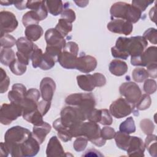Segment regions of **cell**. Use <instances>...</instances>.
Segmentation results:
<instances>
[{
  "instance_id": "cell-1",
  "label": "cell",
  "mask_w": 157,
  "mask_h": 157,
  "mask_svg": "<svg viewBox=\"0 0 157 157\" xmlns=\"http://www.w3.org/2000/svg\"><path fill=\"white\" fill-rule=\"evenodd\" d=\"M31 135L29 129L20 126H13L6 132L4 143L12 156L21 157V148Z\"/></svg>"
},
{
  "instance_id": "cell-2",
  "label": "cell",
  "mask_w": 157,
  "mask_h": 157,
  "mask_svg": "<svg viewBox=\"0 0 157 157\" xmlns=\"http://www.w3.org/2000/svg\"><path fill=\"white\" fill-rule=\"evenodd\" d=\"M110 13L112 18L125 20L132 24L137 23L142 15L139 9L124 2H117L112 4Z\"/></svg>"
},
{
  "instance_id": "cell-3",
  "label": "cell",
  "mask_w": 157,
  "mask_h": 157,
  "mask_svg": "<svg viewBox=\"0 0 157 157\" xmlns=\"http://www.w3.org/2000/svg\"><path fill=\"white\" fill-rule=\"evenodd\" d=\"M69 105L77 107L86 117L94 109L96 101L92 93H74L67 96L65 100Z\"/></svg>"
},
{
  "instance_id": "cell-4",
  "label": "cell",
  "mask_w": 157,
  "mask_h": 157,
  "mask_svg": "<svg viewBox=\"0 0 157 157\" xmlns=\"http://www.w3.org/2000/svg\"><path fill=\"white\" fill-rule=\"evenodd\" d=\"M101 129L97 123L88 121L82 122L80 126V135L85 137L92 144L98 147L105 145L106 140L101 136Z\"/></svg>"
},
{
  "instance_id": "cell-5",
  "label": "cell",
  "mask_w": 157,
  "mask_h": 157,
  "mask_svg": "<svg viewBox=\"0 0 157 157\" xmlns=\"http://www.w3.org/2000/svg\"><path fill=\"white\" fill-rule=\"evenodd\" d=\"M78 52V45L74 42H69L66 43L59 55L58 62L65 69H75V61L77 58Z\"/></svg>"
},
{
  "instance_id": "cell-6",
  "label": "cell",
  "mask_w": 157,
  "mask_h": 157,
  "mask_svg": "<svg viewBox=\"0 0 157 157\" xmlns=\"http://www.w3.org/2000/svg\"><path fill=\"white\" fill-rule=\"evenodd\" d=\"M59 118L61 123L68 129L87 120L77 107L72 105L65 107L61 110Z\"/></svg>"
},
{
  "instance_id": "cell-7",
  "label": "cell",
  "mask_w": 157,
  "mask_h": 157,
  "mask_svg": "<svg viewBox=\"0 0 157 157\" xmlns=\"http://www.w3.org/2000/svg\"><path fill=\"white\" fill-rule=\"evenodd\" d=\"M78 86L86 91H91L95 87H101L105 85L106 78L101 73L79 75L77 76Z\"/></svg>"
},
{
  "instance_id": "cell-8",
  "label": "cell",
  "mask_w": 157,
  "mask_h": 157,
  "mask_svg": "<svg viewBox=\"0 0 157 157\" xmlns=\"http://www.w3.org/2000/svg\"><path fill=\"white\" fill-rule=\"evenodd\" d=\"M22 115L23 108L20 104L13 102L3 104L0 109V122L8 125Z\"/></svg>"
},
{
  "instance_id": "cell-9",
  "label": "cell",
  "mask_w": 157,
  "mask_h": 157,
  "mask_svg": "<svg viewBox=\"0 0 157 157\" xmlns=\"http://www.w3.org/2000/svg\"><path fill=\"white\" fill-rule=\"evenodd\" d=\"M109 111L110 115L116 118L126 117L132 112L137 113L135 110V105L123 98L114 101L110 105Z\"/></svg>"
},
{
  "instance_id": "cell-10",
  "label": "cell",
  "mask_w": 157,
  "mask_h": 157,
  "mask_svg": "<svg viewBox=\"0 0 157 157\" xmlns=\"http://www.w3.org/2000/svg\"><path fill=\"white\" fill-rule=\"evenodd\" d=\"M119 91L120 94L125 98L124 99L134 105L142 96V92L139 85L132 82L122 83L119 88Z\"/></svg>"
},
{
  "instance_id": "cell-11",
  "label": "cell",
  "mask_w": 157,
  "mask_h": 157,
  "mask_svg": "<svg viewBox=\"0 0 157 157\" xmlns=\"http://www.w3.org/2000/svg\"><path fill=\"white\" fill-rule=\"evenodd\" d=\"M1 36L13 31L18 23L15 15L9 11L3 10L0 12Z\"/></svg>"
},
{
  "instance_id": "cell-12",
  "label": "cell",
  "mask_w": 157,
  "mask_h": 157,
  "mask_svg": "<svg viewBox=\"0 0 157 157\" xmlns=\"http://www.w3.org/2000/svg\"><path fill=\"white\" fill-rule=\"evenodd\" d=\"M129 37H119L116 41L115 45L111 48L112 55L115 58L126 59L129 56Z\"/></svg>"
},
{
  "instance_id": "cell-13",
  "label": "cell",
  "mask_w": 157,
  "mask_h": 157,
  "mask_svg": "<svg viewBox=\"0 0 157 157\" xmlns=\"http://www.w3.org/2000/svg\"><path fill=\"white\" fill-rule=\"evenodd\" d=\"M107 29L112 33L122 34L126 36L130 34L133 29L132 24L125 20L114 18L108 23Z\"/></svg>"
},
{
  "instance_id": "cell-14",
  "label": "cell",
  "mask_w": 157,
  "mask_h": 157,
  "mask_svg": "<svg viewBox=\"0 0 157 157\" xmlns=\"http://www.w3.org/2000/svg\"><path fill=\"white\" fill-rule=\"evenodd\" d=\"M96 66V59L90 55H81L77 57L75 61V69L86 74L93 71Z\"/></svg>"
},
{
  "instance_id": "cell-15",
  "label": "cell",
  "mask_w": 157,
  "mask_h": 157,
  "mask_svg": "<svg viewBox=\"0 0 157 157\" xmlns=\"http://www.w3.org/2000/svg\"><path fill=\"white\" fill-rule=\"evenodd\" d=\"M129 45V54L131 57L142 55L148 45L147 40L140 36L131 37Z\"/></svg>"
},
{
  "instance_id": "cell-16",
  "label": "cell",
  "mask_w": 157,
  "mask_h": 157,
  "mask_svg": "<svg viewBox=\"0 0 157 157\" xmlns=\"http://www.w3.org/2000/svg\"><path fill=\"white\" fill-rule=\"evenodd\" d=\"M45 39L48 46L58 47L63 49L66 44L64 37L55 28H50L46 31Z\"/></svg>"
},
{
  "instance_id": "cell-17",
  "label": "cell",
  "mask_w": 157,
  "mask_h": 157,
  "mask_svg": "<svg viewBox=\"0 0 157 157\" xmlns=\"http://www.w3.org/2000/svg\"><path fill=\"white\" fill-rule=\"evenodd\" d=\"M35 45L32 41L28 39L26 37H19L16 42L17 53L28 60L31 59Z\"/></svg>"
},
{
  "instance_id": "cell-18",
  "label": "cell",
  "mask_w": 157,
  "mask_h": 157,
  "mask_svg": "<svg viewBox=\"0 0 157 157\" xmlns=\"http://www.w3.org/2000/svg\"><path fill=\"white\" fill-rule=\"evenodd\" d=\"M56 88L54 80L50 77H44L40 83V90L42 98L47 101H51Z\"/></svg>"
},
{
  "instance_id": "cell-19",
  "label": "cell",
  "mask_w": 157,
  "mask_h": 157,
  "mask_svg": "<svg viewBox=\"0 0 157 157\" xmlns=\"http://www.w3.org/2000/svg\"><path fill=\"white\" fill-rule=\"evenodd\" d=\"M40 150V144L31 135L23 144L21 148V157L36 156Z\"/></svg>"
},
{
  "instance_id": "cell-20",
  "label": "cell",
  "mask_w": 157,
  "mask_h": 157,
  "mask_svg": "<svg viewBox=\"0 0 157 157\" xmlns=\"http://www.w3.org/2000/svg\"><path fill=\"white\" fill-rule=\"evenodd\" d=\"M145 151V144L139 137L131 136V140L126 150L129 156H144Z\"/></svg>"
},
{
  "instance_id": "cell-21",
  "label": "cell",
  "mask_w": 157,
  "mask_h": 157,
  "mask_svg": "<svg viewBox=\"0 0 157 157\" xmlns=\"http://www.w3.org/2000/svg\"><path fill=\"white\" fill-rule=\"evenodd\" d=\"M46 155L48 157L66 156L64 149L56 136H54L49 140L46 149Z\"/></svg>"
},
{
  "instance_id": "cell-22",
  "label": "cell",
  "mask_w": 157,
  "mask_h": 157,
  "mask_svg": "<svg viewBox=\"0 0 157 157\" xmlns=\"http://www.w3.org/2000/svg\"><path fill=\"white\" fill-rule=\"evenodd\" d=\"M26 88L21 83H15L8 93V98L10 102L20 104L26 94Z\"/></svg>"
},
{
  "instance_id": "cell-23",
  "label": "cell",
  "mask_w": 157,
  "mask_h": 157,
  "mask_svg": "<svg viewBox=\"0 0 157 157\" xmlns=\"http://www.w3.org/2000/svg\"><path fill=\"white\" fill-rule=\"evenodd\" d=\"M51 126L47 122H44L39 125H34L32 135L41 144L45 139L46 136L51 131Z\"/></svg>"
},
{
  "instance_id": "cell-24",
  "label": "cell",
  "mask_w": 157,
  "mask_h": 157,
  "mask_svg": "<svg viewBox=\"0 0 157 157\" xmlns=\"http://www.w3.org/2000/svg\"><path fill=\"white\" fill-rule=\"evenodd\" d=\"M151 63H157V48L151 46L147 48L140 57V66H147Z\"/></svg>"
},
{
  "instance_id": "cell-25",
  "label": "cell",
  "mask_w": 157,
  "mask_h": 157,
  "mask_svg": "<svg viewBox=\"0 0 157 157\" xmlns=\"http://www.w3.org/2000/svg\"><path fill=\"white\" fill-rule=\"evenodd\" d=\"M127 64L120 59H113L109 64V71L114 75L121 76L128 71Z\"/></svg>"
},
{
  "instance_id": "cell-26",
  "label": "cell",
  "mask_w": 157,
  "mask_h": 157,
  "mask_svg": "<svg viewBox=\"0 0 157 157\" xmlns=\"http://www.w3.org/2000/svg\"><path fill=\"white\" fill-rule=\"evenodd\" d=\"M53 126L55 130L58 131V137L64 142L71 140L72 136H71L69 129L65 127L61 122L60 118L55 120L53 123Z\"/></svg>"
},
{
  "instance_id": "cell-27",
  "label": "cell",
  "mask_w": 157,
  "mask_h": 157,
  "mask_svg": "<svg viewBox=\"0 0 157 157\" xmlns=\"http://www.w3.org/2000/svg\"><path fill=\"white\" fill-rule=\"evenodd\" d=\"M44 33L42 28L39 25H32L26 27L25 34L26 37L33 42L39 39Z\"/></svg>"
},
{
  "instance_id": "cell-28",
  "label": "cell",
  "mask_w": 157,
  "mask_h": 157,
  "mask_svg": "<svg viewBox=\"0 0 157 157\" xmlns=\"http://www.w3.org/2000/svg\"><path fill=\"white\" fill-rule=\"evenodd\" d=\"M114 138L117 147L123 150L126 151L128 148L131 136L128 134H126L119 131L115 132Z\"/></svg>"
},
{
  "instance_id": "cell-29",
  "label": "cell",
  "mask_w": 157,
  "mask_h": 157,
  "mask_svg": "<svg viewBox=\"0 0 157 157\" xmlns=\"http://www.w3.org/2000/svg\"><path fill=\"white\" fill-rule=\"evenodd\" d=\"M45 3L48 11L54 16L61 14L63 10V3L60 0L45 1Z\"/></svg>"
},
{
  "instance_id": "cell-30",
  "label": "cell",
  "mask_w": 157,
  "mask_h": 157,
  "mask_svg": "<svg viewBox=\"0 0 157 157\" xmlns=\"http://www.w3.org/2000/svg\"><path fill=\"white\" fill-rule=\"evenodd\" d=\"M15 54L11 48H2L0 53L1 63L4 66H9L15 59Z\"/></svg>"
},
{
  "instance_id": "cell-31",
  "label": "cell",
  "mask_w": 157,
  "mask_h": 157,
  "mask_svg": "<svg viewBox=\"0 0 157 157\" xmlns=\"http://www.w3.org/2000/svg\"><path fill=\"white\" fill-rule=\"evenodd\" d=\"M39 21V17L34 10L27 12L23 15L22 18V23L25 27L32 25H38Z\"/></svg>"
},
{
  "instance_id": "cell-32",
  "label": "cell",
  "mask_w": 157,
  "mask_h": 157,
  "mask_svg": "<svg viewBox=\"0 0 157 157\" xmlns=\"http://www.w3.org/2000/svg\"><path fill=\"white\" fill-rule=\"evenodd\" d=\"M23 117L25 120L32 123L33 125H39L44 122L42 118L43 116L38 109L31 113L23 115Z\"/></svg>"
},
{
  "instance_id": "cell-33",
  "label": "cell",
  "mask_w": 157,
  "mask_h": 157,
  "mask_svg": "<svg viewBox=\"0 0 157 157\" xmlns=\"http://www.w3.org/2000/svg\"><path fill=\"white\" fill-rule=\"evenodd\" d=\"M119 129L120 132L128 134L134 132L136 131V125L133 118L132 117H128L120 124Z\"/></svg>"
},
{
  "instance_id": "cell-34",
  "label": "cell",
  "mask_w": 157,
  "mask_h": 157,
  "mask_svg": "<svg viewBox=\"0 0 157 157\" xmlns=\"http://www.w3.org/2000/svg\"><path fill=\"white\" fill-rule=\"evenodd\" d=\"M55 29L64 37L72 31V25L63 18H59Z\"/></svg>"
},
{
  "instance_id": "cell-35",
  "label": "cell",
  "mask_w": 157,
  "mask_h": 157,
  "mask_svg": "<svg viewBox=\"0 0 157 157\" xmlns=\"http://www.w3.org/2000/svg\"><path fill=\"white\" fill-rule=\"evenodd\" d=\"M144 144L150 155L156 156V136L152 134L148 135Z\"/></svg>"
},
{
  "instance_id": "cell-36",
  "label": "cell",
  "mask_w": 157,
  "mask_h": 157,
  "mask_svg": "<svg viewBox=\"0 0 157 157\" xmlns=\"http://www.w3.org/2000/svg\"><path fill=\"white\" fill-rule=\"evenodd\" d=\"M26 66L27 65L20 61L17 58H15L9 66L13 74L17 75H21L26 72Z\"/></svg>"
},
{
  "instance_id": "cell-37",
  "label": "cell",
  "mask_w": 157,
  "mask_h": 157,
  "mask_svg": "<svg viewBox=\"0 0 157 157\" xmlns=\"http://www.w3.org/2000/svg\"><path fill=\"white\" fill-rule=\"evenodd\" d=\"M133 80L139 83H141L148 78L149 77L147 71L143 67L135 68L132 72Z\"/></svg>"
},
{
  "instance_id": "cell-38",
  "label": "cell",
  "mask_w": 157,
  "mask_h": 157,
  "mask_svg": "<svg viewBox=\"0 0 157 157\" xmlns=\"http://www.w3.org/2000/svg\"><path fill=\"white\" fill-rule=\"evenodd\" d=\"M55 60L48 55L47 53H43L42 59L40 64L39 67L42 70H48L52 69L55 64Z\"/></svg>"
},
{
  "instance_id": "cell-39",
  "label": "cell",
  "mask_w": 157,
  "mask_h": 157,
  "mask_svg": "<svg viewBox=\"0 0 157 157\" xmlns=\"http://www.w3.org/2000/svg\"><path fill=\"white\" fill-rule=\"evenodd\" d=\"M42 56H43V53L42 50L36 45L31 56L33 67L34 68L39 67L42 59Z\"/></svg>"
},
{
  "instance_id": "cell-40",
  "label": "cell",
  "mask_w": 157,
  "mask_h": 157,
  "mask_svg": "<svg viewBox=\"0 0 157 157\" xmlns=\"http://www.w3.org/2000/svg\"><path fill=\"white\" fill-rule=\"evenodd\" d=\"M151 98L150 96L147 94H144L141 96L138 102L135 105V107L137 110H144L149 108L151 105Z\"/></svg>"
},
{
  "instance_id": "cell-41",
  "label": "cell",
  "mask_w": 157,
  "mask_h": 157,
  "mask_svg": "<svg viewBox=\"0 0 157 157\" xmlns=\"http://www.w3.org/2000/svg\"><path fill=\"white\" fill-rule=\"evenodd\" d=\"M1 46L3 48H10L16 45L17 40L15 37L10 34H6L1 36Z\"/></svg>"
},
{
  "instance_id": "cell-42",
  "label": "cell",
  "mask_w": 157,
  "mask_h": 157,
  "mask_svg": "<svg viewBox=\"0 0 157 157\" xmlns=\"http://www.w3.org/2000/svg\"><path fill=\"white\" fill-rule=\"evenodd\" d=\"M0 93H4L8 90L10 84V78L2 68H0Z\"/></svg>"
},
{
  "instance_id": "cell-43",
  "label": "cell",
  "mask_w": 157,
  "mask_h": 157,
  "mask_svg": "<svg viewBox=\"0 0 157 157\" xmlns=\"http://www.w3.org/2000/svg\"><path fill=\"white\" fill-rule=\"evenodd\" d=\"M140 126L142 131L147 135L151 134L155 129L153 123L149 119H144L141 120Z\"/></svg>"
},
{
  "instance_id": "cell-44",
  "label": "cell",
  "mask_w": 157,
  "mask_h": 157,
  "mask_svg": "<svg viewBox=\"0 0 157 157\" xmlns=\"http://www.w3.org/2000/svg\"><path fill=\"white\" fill-rule=\"evenodd\" d=\"M88 139L83 136L77 137L73 144L74 148L77 151H82L86 147L88 144Z\"/></svg>"
},
{
  "instance_id": "cell-45",
  "label": "cell",
  "mask_w": 157,
  "mask_h": 157,
  "mask_svg": "<svg viewBox=\"0 0 157 157\" xmlns=\"http://www.w3.org/2000/svg\"><path fill=\"white\" fill-rule=\"evenodd\" d=\"M143 37L147 40H149L150 43L156 44L157 41V32L156 29L153 28H150L147 29L143 35Z\"/></svg>"
},
{
  "instance_id": "cell-46",
  "label": "cell",
  "mask_w": 157,
  "mask_h": 157,
  "mask_svg": "<svg viewBox=\"0 0 157 157\" xmlns=\"http://www.w3.org/2000/svg\"><path fill=\"white\" fill-rule=\"evenodd\" d=\"M62 50L63 49L58 47L47 45L46 49H45V53H47L48 55L52 56L55 60V61L57 62L58 59V57L61 54V53L62 52Z\"/></svg>"
},
{
  "instance_id": "cell-47",
  "label": "cell",
  "mask_w": 157,
  "mask_h": 157,
  "mask_svg": "<svg viewBox=\"0 0 157 157\" xmlns=\"http://www.w3.org/2000/svg\"><path fill=\"white\" fill-rule=\"evenodd\" d=\"M156 82L153 79H146L144 84V90L147 94H153L156 91Z\"/></svg>"
},
{
  "instance_id": "cell-48",
  "label": "cell",
  "mask_w": 157,
  "mask_h": 157,
  "mask_svg": "<svg viewBox=\"0 0 157 157\" xmlns=\"http://www.w3.org/2000/svg\"><path fill=\"white\" fill-rule=\"evenodd\" d=\"M75 18L76 16L75 12L69 8L64 9L61 13V18H63L71 23L75 21Z\"/></svg>"
},
{
  "instance_id": "cell-49",
  "label": "cell",
  "mask_w": 157,
  "mask_h": 157,
  "mask_svg": "<svg viewBox=\"0 0 157 157\" xmlns=\"http://www.w3.org/2000/svg\"><path fill=\"white\" fill-rule=\"evenodd\" d=\"M113 120L109 111L107 109H101V117L99 123L103 125H110Z\"/></svg>"
},
{
  "instance_id": "cell-50",
  "label": "cell",
  "mask_w": 157,
  "mask_h": 157,
  "mask_svg": "<svg viewBox=\"0 0 157 157\" xmlns=\"http://www.w3.org/2000/svg\"><path fill=\"white\" fill-rule=\"evenodd\" d=\"M153 2V1L150 0H133L132 1V5L139 9L142 12Z\"/></svg>"
},
{
  "instance_id": "cell-51",
  "label": "cell",
  "mask_w": 157,
  "mask_h": 157,
  "mask_svg": "<svg viewBox=\"0 0 157 157\" xmlns=\"http://www.w3.org/2000/svg\"><path fill=\"white\" fill-rule=\"evenodd\" d=\"M115 132H116L113 128L109 126H105L101 129V134L102 137L106 140L114 138Z\"/></svg>"
},
{
  "instance_id": "cell-52",
  "label": "cell",
  "mask_w": 157,
  "mask_h": 157,
  "mask_svg": "<svg viewBox=\"0 0 157 157\" xmlns=\"http://www.w3.org/2000/svg\"><path fill=\"white\" fill-rule=\"evenodd\" d=\"M51 105L50 101H47L44 99L40 101L37 103V109L40 112L42 116H44L47 112L49 110Z\"/></svg>"
},
{
  "instance_id": "cell-53",
  "label": "cell",
  "mask_w": 157,
  "mask_h": 157,
  "mask_svg": "<svg viewBox=\"0 0 157 157\" xmlns=\"http://www.w3.org/2000/svg\"><path fill=\"white\" fill-rule=\"evenodd\" d=\"M34 11L37 13V15L39 16L40 21L46 18L48 15V10L45 6V1H42V2L40 5V6Z\"/></svg>"
},
{
  "instance_id": "cell-54",
  "label": "cell",
  "mask_w": 157,
  "mask_h": 157,
  "mask_svg": "<svg viewBox=\"0 0 157 157\" xmlns=\"http://www.w3.org/2000/svg\"><path fill=\"white\" fill-rule=\"evenodd\" d=\"M101 109L98 110L96 109H94L88 115L87 117V120L90 121L98 123L101 120Z\"/></svg>"
},
{
  "instance_id": "cell-55",
  "label": "cell",
  "mask_w": 157,
  "mask_h": 157,
  "mask_svg": "<svg viewBox=\"0 0 157 157\" xmlns=\"http://www.w3.org/2000/svg\"><path fill=\"white\" fill-rule=\"evenodd\" d=\"M147 69L148 75L152 78H156L157 76V63H151L148 64Z\"/></svg>"
},
{
  "instance_id": "cell-56",
  "label": "cell",
  "mask_w": 157,
  "mask_h": 157,
  "mask_svg": "<svg viewBox=\"0 0 157 157\" xmlns=\"http://www.w3.org/2000/svg\"><path fill=\"white\" fill-rule=\"evenodd\" d=\"M42 1H28L27 4V8L31 10H36L41 4Z\"/></svg>"
},
{
  "instance_id": "cell-57",
  "label": "cell",
  "mask_w": 157,
  "mask_h": 157,
  "mask_svg": "<svg viewBox=\"0 0 157 157\" xmlns=\"http://www.w3.org/2000/svg\"><path fill=\"white\" fill-rule=\"evenodd\" d=\"M85 156H102L103 155L96 149H90L87 150L85 154L83 155Z\"/></svg>"
},
{
  "instance_id": "cell-58",
  "label": "cell",
  "mask_w": 157,
  "mask_h": 157,
  "mask_svg": "<svg viewBox=\"0 0 157 157\" xmlns=\"http://www.w3.org/2000/svg\"><path fill=\"white\" fill-rule=\"evenodd\" d=\"M28 1H14V6L19 10H23L27 8V4Z\"/></svg>"
},
{
  "instance_id": "cell-59",
  "label": "cell",
  "mask_w": 157,
  "mask_h": 157,
  "mask_svg": "<svg viewBox=\"0 0 157 157\" xmlns=\"http://www.w3.org/2000/svg\"><path fill=\"white\" fill-rule=\"evenodd\" d=\"M9 152V150L5 145V143L1 142V156H7Z\"/></svg>"
},
{
  "instance_id": "cell-60",
  "label": "cell",
  "mask_w": 157,
  "mask_h": 157,
  "mask_svg": "<svg viewBox=\"0 0 157 157\" xmlns=\"http://www.w3.org/2000/svg\"><path fill=\"white\" fill-rule=\"evenodd\" d=\"M75 3L77 4V6L80 7H84L87 6V4L89 3V1H74Z\"/></svg>"
},
{
  "instance_id": "cell-61",
  "label": "cell",
  "mask_w": 157,
  "mask_h": 157,
  "mask_svg": "<svg viewBox=\"0 0 157 157\" xmlns=\"http://www.w3.org/2000/svg\"><path fill=\"white\" fill-rule=\"evenodd\" d=\"M0 3L1 5L2 6H9V5H11L12 4L14 3V1H7V0H6V1H0Z\"/></svg>"
}]
</instances>
